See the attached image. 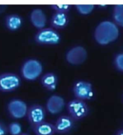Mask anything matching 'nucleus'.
I'll list each match as a JSON object with an SVG mask.
<instances>
[{"label": "nucleus", "mask_w": 123, "mask_h": 135, "mask_svg": "<svg viewBox=\"0 0 123 135\" xmlns=\"http://www.w3.org/2000/svg\"><path fill=\"white\" fill-rule=\"evenodd\" d=\"M119 33L117 24L106 20L97 25L94 31V38L99 45L106 46L115 41L118 38Z\"/></svg>", "instance_id": "nucleus-1"}, {"label": "nucleus", "mask_w": 123, "mask_h": 135, "mask_svg": "<svg viewBox=\"0 0 123 135\" xmlns=\"http://www.w3.org/2000/svg\"><path fill=\"white\" fill-rule=\"evenodd\" d=\"M21 74L25 80L34 81L41 76L43 72V66L41 61L37 59H28L21 67Z\"/></svg>", "instance_id": "nucleus-2"}, {"label": "nucleus", "mask_w": 123, "mask_h": 135, "mask_svg": "<svg viewBox=\"0 0 123 135\" xmlns=\"http://www.w3.org/2000/svg\"><path fill=\"white\" fill-rule=\"evenodd\" d=\"M69 115L75 121L82 120L89 114L90 109L86 103L79 99H73L67 104Z\"/></svg>", "instance_id": "nucleus-3"}, {"label": "nucleus", "mask_w": 123, "mask_h": 135, "mask_svg": "<svg viewBox=\"0 0 123 135\" xmlns=\"http://www.w3.org/2000/svg\"><path fill=\"white\" fill-rule=\"evenodd\" d=\"M34 41L39 45H57L60 42L61 36L54 29L45 28L36 33Z\"/></svg>", "instance_id": "nucleus-4"}, {"label": "nucleus", "mask_w": 123, "mask_h": 135, "mask_svg": "<svg viewBox=\"0 0 123 135\" xmlns=\"http://www.w3.org/2000/svg\"><path fill=\"white\" fill-rule=\"evenodd\" d=\"M20 77L12 72H4L0 74V91L9 93L16 90L21 85Z\"/></svg>", "instance_id": "nucleus-5"}, {"label": "nucleus", "mask_w": 123, "mask_h": 135, "mask_svg": "<svg viewBox=\"0 0 123 135\" xmlns=\"http://www.w3.org/2000/svg\"><path fill=\"white\" fill-rule=\"evenodd\" d=\"M72 92L75 98L81 100H89L94 96L92 84L85 80H79L74 84Z\"/></svg>", "instance_id": "nucleus-6"}, {"label": "nucleus", "mask_w": 123, "mask_h": 135, "mask_svg": "<svg viewBox=\"0 0 123 135\" xmlns=\"http://www.w3.org/2000/svg\"><path fill=\"white\" fill-rule=\"evenodd\" d=\"M88 58L87 50L82 46H75L67 52L66 61L71 65L78 66L85 62Z\"/></svg>", "instance_id": "nucleus-7"}, {"label": "nucleus", "mask_w": 123, "mask_h": 135, "mask_svg": "<svg viewBox=\"0 0 123 135\" xmlns=\"http://www.w3.org/2000/svg\"><path fill=\"white\" fill-rule=\"evenodd\" d=\"M28 108L26 103L17 98L11 100L7 105L10 116L15 119H22L27 116Z\"/></svg>", "instance_id": "nucleus-8"}, {"label": "nucleus", "mask_w": 123, "mask_h": 135, "mask_svg": "<svg viewBox=\"0 0 123 135\" xmlns=\"http://www.w3.org/2000/svg\"><path fill=\"white\" fill-rule=\"evenodd\" d=\"M26 117L31 128H33L45 121L46 109L42 105L33 104L28 108Z\"/></svg>", "instance_id": "nucleus-9"}, {"label": "nucleus", "mask_w": 123, "mask_h": 135, "mask_svg": "<svg viewBox=\"0 0 123 135\" xmlns=\"http://www.w3.org/2000/svg\"><path fill=\"white\" fill-rule=\"evenodd\" d=\"M75 121L70 116L62 115L60 116L54 124L56 134H65L71 132L75 126Z\"/></svg>", "instance_id": "nucleus-10"}, {"label": "nucleus", "mask_w": 123, "mask_h": 135, "mask_svg": "<svg viewBox=\"0 0 123 135\" xmlns=\"http://www.w3.org/2000/svg\"><path fill=\"white\" fill-rule=\"evenodd\" d=\"M65 106V100L58 95H53L47 100L46 109L51 114L56 115L62 112Z\"/></svg>", "instance_id": "nucleus-11"}, {"label": "nucleus", "mask_w": 123, "mask_h": 135, "mask_svg": "<svg viewBox=\"0 0 123 135\" xmlns=\"http://www.w3.org/2000/svg\"><path fill=\"white\" fill-rule=\"evenodd\" d=\"M30 21L31 24L38 30H42L45 28L47 25V16L41 9H33L30 14Z\"/></svg>", "instance_id": "nucleus-12"}, {"label": "nucleus", "mask_w": 123, "mask_h": 135, "mask_svg": "<svg viewBox=\"0 0 123 135\" xmlns=\"http://www.w3.org/2000/svg\"><path fill=\"white\" fill-rule=\"evenodd\" d=\"M23 20L19 15L10 14L5 17L4 24L7 29L10 31H17L20 29Z\"/></svg>", "instance_id": "nucleus-13"}, {"label": "nucleus", "mask_w": 123, "mask_h": 135, "mask_svg": "<svg viewBox=\"0 0 123 135\" xmlns=\"http://www.w3.org/2000/svg\"><path fill=\"white\" fill-rule=\"evenodd\" d=\"M69 23V17L67 13L55 12L50 20L52 27L55 29H63L67 27Z\"/></svg>", "instance_id": "nucleus-14"}, {"label": "nucleus", "mask_w": 123, "mask_h": 135, "mask_svg": "<svg viewBox=\"0 0 123 135\" xmlns=\"http://www.w3.org/2000/svg\"><path fill=\"white\" fill-rule=\"evenodd\" d=\"M41 85L47 90L53 91L57 88L58 84V77L53 72H48L41 78Z\"/></svg>", "instance_id": "nucleus-15"}, {"label": "nucleus", "mask_w": 123, "mask_h": 135, "mask_svg": "<svg viewBox=\"0 0 123 135\" xmlns=\"http://www.w3.org/2000/svg\"><path fill=\"white\" fill-rule=\"evenodd\" d=\"M36 135H54L56 134L54 124L44 121L32 128Z\"/></svg>", "instance_id": "nucleus-16"}, {"label": "nucleus", "mask_w": 123, "mask_h": 135, "mask_svg": "<svg viewBox=\"0 0 123 135\" xmlns=\"http://www.w3.org/2000/svg\"><path fill=\"white\" fill-rule=\"evenodd\" d=\"M113 18L117 25L123 27V4L115 6L113 10Z\"/></svg>", "instance_id": "nucleus-17"}, {"label": "nucleus", "mask_w": 123, "mask_h": 135, "mask_svg": "<svg viewBox=\"0 0 123 135\" xmlns=\"http://www.w3.org/2000/svg\"><path fill=\"white\" fill-rule=\"evenodd\" d=\"M8 133L10 135H20L22 133V125L17 121H12L7 126Z\"/></svg>", "instance_id": "nucleus-18"}, {"label": "nucleus", "mask_w": 123, "mask_h": 135, "mask_svg": "<svg viewBox=\"0 0 123 135\" xmlns=\"http://www.w3.org/2000/svg\"><path fill=\"white\" fill-rule=\"evenodd\" d=\"M75 7L80 15H87L90 14L93 11L95 6L93 4H76Z\"/></svg>", "instance_id": "nucleus-19"}, {"label": "nucleus", "mask_w": 123, "mask_h": 135, "mask_svg": "<svg viewBox=\"0 0 123 135\" xmlns=\"http://www.w3.org/2000/svg\"><path fill=\"white\" fill-rule=\"evenodd\" d=\"M71 7L72 6L70 4H52L51 5V8L53 10H54L55 12H60V13H67Z\"/></svg>", "instance_id": "nucleus-20"}, {"label": "nucleus", "mask_w": 123, "mask_h": 135, "mask_svg": "<svg viewBox=\"0 0 123 135\" xmlns=\"http://www.w3.org/2000/svg\"><path fill=\"white\" fill-rule=\"evenodd\" d=\"M114 64L117 70L123 72V53L118 54L116 55L114 60Z\"/></svg>", "instance_id": "nucleus-21"}, {"label": "nucleus", "mask_w": 123, "mask_h": 135, "mask_svg": "<svg viewBox=\"0 0 123 135\" xmlns=\"http://www.w3.org/2000/svg\"><path fill=\"white\" fill-rule=\"evenodd\" d=\"M8 134L7 127L3 122L0 121V135H7Z\"/></svg>", "instance_id": "nucleus-22"}, {"label": "nucleus", "mask_w": 123, "mask_h": 135, "mask_svg": "<svg viewBox=\"0 0 123 135\" xmlns=\"http://www.w3.org/2000/svg\"><path fill=\"white\" fill-rule=\"evenodd\" d=\"M7 8V5H2V4H0V14L3 13L5 11L6 9Z\"/></svg>", "instance_id": "nucleus-23"}, {"label": "nucleus", "mask_w": 123, "mask_h": 135, "mask_svg": "<svg viewBox=\"0 0 123 135\" xmlns=\"http://www.w3.org/2000/svg\"><path fill=\"white\" fill-rule=\"evenodd\" d=\"M115 135H123V129H121L117 131Z\"/></svg>", "instance_id": "nucleus-24"}, {"label": "nucleus", "mask_w": 123, "mask_h": 135, "mask_svg": "<svg viewBox=\"0 0 123 135\" xmlns=\"http://www.w3.org/2000/svg\"><path fill=\"white\" fill-rule=\"evenodd\" d=\"M20 135H30V134H28V133H23V132H22Z\"/></svg>", "instance_id": "nucleus-25"}]
</instances>
